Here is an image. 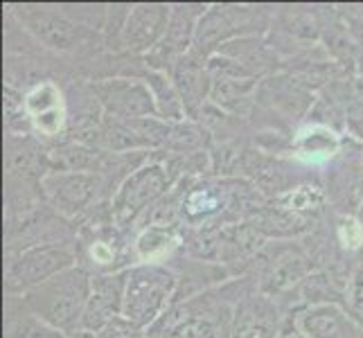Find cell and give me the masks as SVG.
<instances>
[{
    "label": "cell",
    "mask_w": 363,
    "mask_h": 338,
    "mask_svg": "<svg viewBox=\"0 0 363 338\" xmlns=\"http://www.w3.org/2000/svg\"><path fill=\"white\" fill-rule=\"evenodd\" d=\"M350 307H352V314L363 318V273L357 275V280L350 286Z\"/></svg>",
    "instance_id": "22"
},
{
    "label": "cell",
    "mask_w": 363,
    "mask_h": 338,
    "mask_svg": "<svg viewBox=\"0 0 363 338\" xmlns=\"http://www.w3.org/2000/svg\"><path fill=\"white\" fill-rule=\"evenodd\" d=\"M174 72V86L183 97V104L185 111H194L199 104L203 102L206 91H208V84L203 77V66H201V59L196 55H185L181 57L177 64L172 68Z\"/></svg>",
    "instance_id": "15"
},
{
    "label": "cell",
    "mask_w": 363,
    "mask_h": 338,
    "mask_svg": "<svg viewBox=\"0 0 363 338\" xmlns=\"http://www.w3.org/2000/svg\"><path fill=\"white\" fill-rule=\"evenodd\" d=\"M74 266V253L61 244H39L23 250L7 266L5 284L9 293H30L55 275Z\"/></svg>",
    "instance_id": "4"
},
{
    "label": "cell",
    "mask_w": 363,
    "mask_h": 338,
    "mask_svg": "<svg viewBox=\"0 0 363 338\" xmlns=\"http://www.w3.org/2000/svg\"><path fill=\"white\" fill-rule=\"evenodd\" d=\"M172 18V7L167 5H135L129 9L122 23L120 45L133 55H145L156 50L167 32Z\"/></svg>",
    "instance_id": "8"
},
{
    "label": "cell",
    "mask_w": 363,
    "mask_h": 338,
    "mask_svg": "<svg viewBox=\"0 0 363 338\" xmlns=\"http://www.w3.org/2000/svg\"><path fill=\"white\" fill-rule=\"evenodd\" d=\"M43 190L64 215H77L102 192V179L91 171H55L43 179Z\"/></svg>",
    "instance_id": "7"
},
{
    "label": "cell",
    "mask_w": 363,
    "mask_h": 338,
    "mask_svg": "<svg viewBox=\"0 0 363 338\" xmlns=\"http://www.w3.org/2000/svg\"><path fill=\"white\" fill-rule=\"evenodd\" d=\"M177 293V275L158 264H140L127 271L122 316L138 327L152 329L172 309V298Z\"/></svg>",
    "instance_id": "2"
},
{
    "label": "cell",
    "mask_w": 363,
    "mask_h": 338,
    "mask_svg": "<svg viewBox=\"0 0 363 338\" xmlns=\"http://www.w3.org/2000/svg\"><path fill=\"white\" fill-rule=\"evenodd\" d=\"M93 291V278L82 266H72L23 295L32 314L64 336L82 329L84 311Z\"/></svg>",
    "instance_id": "1"
},
{
    "label": "cell",
    "mask_w": 363,
    "mask_h": 338,
    "mask_svg": "<svg viewBox=\"0 0 363 338\" xmlns=\"http://www.w3.org/2000/svg\"><path fill=\"white\" fill-rule=\"evenodd\" d=\"M278 311L267 298H246L237 305L228 338H275Z\"/></svg>",
    "instance_id": "13"
},
{
    "label": "cell",
    "mask_w": 363,
    "mask_h": 338,
    "mask_svg": "<svg viewBox=\"0 0 363 338\" xmlns=\"http://www.w3.org/2000/svg\"><path fill=\"white\" fill-rule=\"evenodd\" d=\"M206 14L203 5H177L172 7V18L167 25V32L162 36V41L156 45V50L147 55V61L152 66H156V61L162 64H174L187 55L190 45H194V34L199 28V21Z\"/></svg>",
    "instance_id": "10"
},
{
    "label": "cell",
    "mask_w": 363,
    "mask_h": 338,
    "mask_svg": "<svg viewBox=\"0 0 363 338\" xmlns=\"http://www.w3.org/2000/svg\"><path fill=\"white\" fill-rule=\"evenodd\" d=\"M97 338H149V334H147V329L138 327V325L131 322L129 318L118 316L97 334Z\"/></svg>",
    "instance_id": "21"
},
{
    "label": "cell",
    "mask_w": 363,
    "mask_h": 338,
    "mask_svg": "<svg viewBox=\"0 0 363 338\" xmlns=\"http://www.w3.org/2000/svg\"><path fill=\"white\" fill-rule=\"evenodd\" d=\"M108 118V116H106ZM174 127L158 118H140V120H120L108 118L102 131V140L113 152H129V149H149L165 145L172 137Z\"/></svg>",
    "instance_id": "9"
},
{
    "label": "cell",
    "mask_w": 363,
    "mask_h": 338,
    "mask_svg": "<svg viewBox=\"0 0 363 338\" xmlns=\"http://www.w3.org/2000/svg\"><path fill=\"white\" fill-rule=\"evenodd\" d=\"M233 316L235 311L221 298L206 293L183 305H172L147 334L149 338H221L223 329L230 332Z\"/></svg>",
    "instance_id": "3"
},
{
    "label": "cell",
    "mask_w": 363,
    "mask_h": 338,
    "mask_svg": "<svg viewBox=\"0 0 363 338\" xmlns=\"http://www.w3.org/2000/svg\"><path fill=\"white\" fill-rule=\"evenodd\" d=\"M147 86L152 91L154 99H156V111H158V118H162L167 124L172 122H183L185 118V104H183V97L177 91L172 79H167L162 72H147Z\"/></svg>",
    "instance_id": "16"
},
{
    "label": "cell",
    "mask_w": 363,
    "mask_h": 338,
    "mask_svg": "<svg viewBox=\"0 0 363 338\" xmlns=\"http://www.w3.org/2000/svg\"><path fill=\"white\" fill-rule=\"evenodd\" d=\"M66 338H97V334L86 332V329H79V332H74V334H70V336H66Z\"/></svg>",
    "instance_id": "23"
},
{
    "label": "cell",
    "mask_w": 363,
    "mask_h": 338,
    "mask_svg": "<svg viewBox=\"0 0 363 338\" xmlns=\"http://www.w3.org/2000/svg\"><path fill=\"white\" fill-rule=\"evenodd\" d=\"M7 325H5V338H66L55 327H50L36 314L28 309V305H21V309L9 307L7 309Z\"/></svg>",
    "instance_id": "17"
},
{
    "label": "cell",
    "mask_w": 363,
    "mask_h": 338,
    "mask_svg": "<svg viewBox=\"0 0 363 338\" xmlns=\"http://www.w3.org/2000/svg\"><path fill=\"white\" fill-rule=\"evenodd\" d=\"M305 293L309 295L311 303H320V305H328V300L339 298V291L332 282V278L328 280V275H309L305 280Z\"/></svg>",
    "instance_id": "20"
},
{
    "label": "cell",
    "mask_w": 363,
    "mask_h": 338,
    "mask_svg": "<svg viewBox=\"0 0 363 338\" xmlns=\"http://www.w3.org/2000/svg\"><path fill=\"white\" fill-rule=\"evenodd\" d=\"M305 271H307L305 257L294 255V253L280 257V259L271 266V271L267 273V280H264L267 291L275 293V291L289 289V286H294L300 278H303Z\"/></svg>",
    "instance_id": "19"
},
{
    "label": "cell",
    "mask_w": 363,
    "mask_h": 338,
    "mask_svg": "<svg viewBox=\"0 0 363 338\" xmlns=\"http://www.w3.org/2000/svg\"><path fill=\"white\" fill-rule=\"evenodd\" d=\"M93 95L108 118H120V120L158 118L156 99L145 81L102 79L93 84Z\"/></svg>",
    "instance_id": "5"
},
{
    "label": "cell",
    "mask_w": 363,
    "mask_h": 338,
    "mask_svg": "<svg viewBox=\"0 0 363 338\" xmlns=\"http://www.w3.org/2000/svg\"><path fill=\"white\" fill-rule=\"evenodd\" d=\"M226 338H228V336H226Z\"/></svg>",
    "instance_id": "24"
},
{
    "label": "cell",
    "mask_w": 363,
    "mask_h": 338,
    "mask_svg": "<svg viewBox=\"0 0 363 338\" xmlns=\"http://www.w3.org/2000/svg\"><path fill=\"white\" fill-rule=\"evenodd\" d=\"M124 286H127V271L113 275H99L93 280V291L84 311L82 329L99 334L106 325L122 316Z\"/></svg>",
    "instance_id": "11"
},
{
    "label": "cell",
    "mask_w": 363,
    "mask_h": 338,
    "mask_svg": "<svg viewBox=\"0 0 363 338\" xmlns=\"http://www.w3.org/2000/svg\"><path fill=\"white\" fill-rule=\"evenodd\" d=\"M169 187V176L162 165L149 162L143 165L140 169H135L131 176L122 183L113 198V217L118 223H127L133 217H138L140 212L154 203L156 198H160L167 192Z\"/></svg>",
    "instance_id": "6"
},
{
    "label": "cell",
    "mask_w": 363,
    "mask_h": 338,
    "mask_svg": "<svg viewBox=\"0 0 363 338\" xmlns=\"http://www.w3.org/2000/svg\"><path fill=\"white\" fill-rule=\"evenodd\" d=\"M233 34V23L226 14L221 11H206L199 21V28L194 34V50L192 55L196 57H203L208 55L210 50H215L221 41H226L228 36Z\"/></svg>",
    "instance_id": "18"
},
{
    "label": "cell",
    "mask_w": 363,
    "mask_h": 338,
    "mask_svg": "<svg viewBox=\"0 0 363 338\" xmlns=\"http://www.w3.org/2000/svg\"><path fill=\"white\" fill-rule=\"evenodd\" d=\"M16 14L36 39L52 50H70L82 41L84 30L59 11L48 7H21Z\"/></svg>",
    "instance_id": "12"
},
{
    "label": "cell",
    "mask_w": 363,
    "mask_h": 338,
    "mask_svg": "<svg viewBox=\"0 0 363 338\" xmlns=\"http://www.w3.org/2000/svg\"><path fill=\"white\" fill-rule=\"evenodd\" d=\"M305 338H352V322L334 305H314L296 320Z\"/></svg>",
    "instance_id": "14"
}]
</instances>
